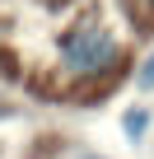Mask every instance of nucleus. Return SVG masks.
Returning <instances> with one entry per match:
<instances>
[{
    "label": "nucleus",
    "instance_id": "3",
    "mask_svg": "<svg viewBox=\"0 0 154 159\" xmlns=\"http://www.w3.org/2000/svg\"><path fill=\"white\" fill-rule=\"evenodd\" d=\"M75 159H103V154H75Z\"/></svg>",
    "mask_w": 154,
    "mask_h": 159
},
{
    "label": "nucleus",
    "instance_id": "2",
    "mask_svg": "<svg viewBox=\"0 0 154 159\" xmlns=\"http://www.w3.org/2000/svg\"><path fill=\"white\" fill-rule=\"evenodd\" d=\"M140 84H145V89L154 84V56H149V61H145V70H140Z\"/></svg>",
    "mask_w": 154,
    "mask_h": 159
},
{
    "label": "nucleus",
    "instance_id": "1",
    "mask_svg": "<svg viewBox=\"0 0 154 159\" xmlns=\"http://www.w3.org/2000/svg\"><path fill=\"white\" fill-rule=\"evenodd\" d=\"M61 56H65V66H70L75 75H94V70H103V66L117 56V42H112V33H108V28L84 24V28H75V33L65 38Z\"/></svg>",
    "mask_w": 154,
    "mask_h": 159
}]
</instances>
